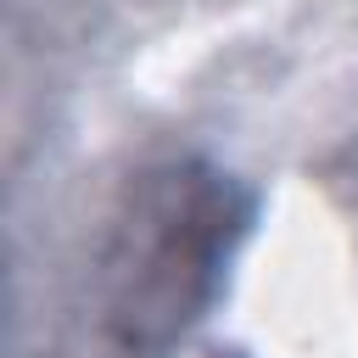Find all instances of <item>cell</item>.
Wrapping results in <instances>:
<instances>
[{"instance_id":"obj_1","label":"cell","mask_w":358,"mask_h":358,"mask_svg":"<svg viewBox=\"0 0 358 358\" xmlns=\"http://www.w3.org/2000/svg\"><path fill=\"white\" fill-rule=\"evenodd\" d=\"M252 207L207 157H162L129 179L101 246V330L123 358H162L207 319Z\"/></svg>"}]
</instances>
